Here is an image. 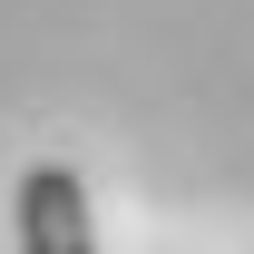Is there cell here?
Instances as JSON below:
<instances>
[{
  "label": "cell",
  "mask_w": 254,
  "mask_h": 254,
  "mask_svg": "<svg viewBox=\"0 0 254 254\" xmlns=\"http://www.w3.org/2000/svg\"><path fill=\"white\" fill-rule=\"evenodd\" d=\"M10 225H20V254H98V215H88V186L78 166H30L20 195H10Z\"/></svg>",
  "instance_id": "6da1fadb"
}]
</instances>
